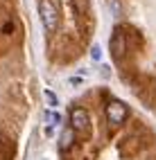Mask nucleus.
<instances>
[{
    "label": "nucleus",
    "instance_id": "3",
    "mask_svg": "<svg viewBox=\"0 0 156 160\" xmlns=\"http://www.w3.org/2000/svg\"><path fill=\"white\" fill-rule=\"evenodd\" d=\"M124 117H127V106H124L122 102H118V99L109 102V106H107V120L111 124H122Z\"/></svg>",
    "mask_w": 156,
    "mask_h": 160
},
{
    "label": "nucleus",
    "instance_id": "2",
    "mask_svg": "<svg viewBox=\"0 0 156 160\" xmlns=\"http://www.w3.org/2000/svg\"><path fill=\"white\" fill-rule=\"evenodd\" d=\"M109 50H111L113 59H122V57H124V52H127V38H124L122 29H116V32L111 34V41H109Z\"/></svg>",
    "mask_w": 156,
    "mask_h": 160
},
{
    "label": "nucleus",
    "instance_id": "5",
    "mask_svg": "<svg viewBox=\"0 0 156 160\" xmlns=\"http://www.w3.org/2000/svg\"><path fill=\"white\" fill-rule=\"evenodd\" d=\"M72 142H75V131H72V129H66L64 133H61V149L68 151V149L72 147Z\"/></svg>",
    "mask_w": 156,
    "mask_h": 160
},
{
    "label": "nucleus",
    "instance_id": "8",
    "mask_svg": "<svg viewBox=\"0 0 156 160\" xmlns=\"http://www.w3.org/2000/svg\"><path fill=\"white\" fill-rule=\"evenodd\" d=\"M91 57L95 59V61H100V48H97V45H95V48L91 50Z\"/></svg>",
    "mask_w": 156,
    "mask_h": 160
},
{
    "label": "nucleus",
    "instance_id": "1",
    "mask_svg": "<svg viewBox=\"0 0 156 160\" xmlns=\"http://www.w3.org/2000/svg\"><path fill=\"white\" fill-rule=\"evenodd\" d=\"M39 16L48 34H55L59 29L61 14H59V7L55 5V0H39Z\"/></svg>",
    "mask_w": 156,
    "mask_h": 160
},
{
    "label": "nucleus",
    "instance_id": "6",
    "mask_svg": "<svg viewBox=\"0 0 156 160\" xmlns=\"http://www.w3.org/2000/svg\"><path fill=\"white\" fill-rule=\"evenodd\" d=\"M45 120H48V122H52V124H50V129H52V126H55V124L61 120V117H59L57 113H45Z\"/></svg>",
    "mask_w": 156,
    "mask_h": 160
},
{
    "label": "nucleus",
    "instance_id": "4",
    "mask_svg": "<svg viewBox=\"0 0 156 160\" xmlns=\"http://www.w3.org/2000/svg\"><path fill=\"white\" fill-rule=\"evenodd\" d=\"M88 126V113L84 108H72L70 113V129L72 131H84Z\"/></svg>",
    "mask_w": 156,
    "mask_h": 160
},
{
    "label": "nucleus",
    "instance_id": "7",
    "mask_svg": "<svg viewBox=\"0 0 156 160\" xmlns=\"http://www.w3.org/2000/svg\"><path fill=\"white\" fill-rule=\"evenodd\" d=\"M45 99L50 102V106H57V95L52 90H45Z\"/></svg>",
    "mask_w": 156,
    "mask_h": 160
}]
</instances>
